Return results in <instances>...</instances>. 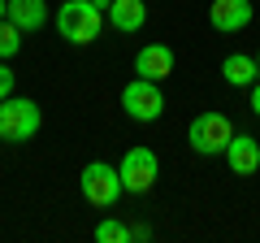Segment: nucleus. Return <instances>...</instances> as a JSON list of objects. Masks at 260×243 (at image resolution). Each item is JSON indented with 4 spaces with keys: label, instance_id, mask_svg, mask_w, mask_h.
<instances>
[{
    "label": "nucleus",
    "instance_id": "obj_8",
    "mask_svg": "<svg viewBox=\"0 0 260 243\" xmlns=\"http://www.w3.org/2000/svg\"><path fill=\"white\" fill-rule=\"evenodd\" d=\"M135 74H139V78H152V83L169 78V74H174V48H169V44H148V48H139V56H135Z\"/></svg>",
    "mask_w": 260,
    "mask_h": 243
},
{
    "label": "nucleus",
    "instance_id": "obj_9",
    "mask_svg": "<svg viewBox=\"0 0 260 243\" xmlns=\"http://www.w3.org/2000/svg\"><path fill=\"white\" fill-rule=\"evenodd\" d=\"M225 165L234 169V174H256L260 169V139H251V135H234L230 148H225Z\"/></svg>",
    "mask_w": 260,
    "mask_h": 243
},
{
    "label": "nucleus",
    "instance_id": "obj_4",
    "mask_svg": "<svg viewBox=\"0 0 260 243\" xmlns=\"http://www.w3.org/2000/svg\"><path fill=\"white\" fill-rule=\"evenodd\" d=\"M78 191H83L87 204L95 208H113L121 200V174L113 165H104V161H91V165H83V174H78Z\"/></svg>",
    "mask_w": 260,
    "mask_h": 243
},
{
    "label": "nucleus",
    "instance_id": "obj_14",
    "mask_svg": "<svg viewBox=\"0 0 260 243\" xmlns=\"http://www.w3.org/2000/svg\"><path fill=\"white\" fill-rule=\"evenodd\" d=\"M95 239L100 243H130V226H121L117 217H109V222L95 226Z\"/></svg>",
    "mask_w": 260,
    "mask_h": 243
},
{
    "label": "nucleus",
    "instance_id": "obj_12",
    "mask_svg": "<svg viewBox=\"0 0 260 243\" xmlns=\"http://www.w3.org/2000/svg\"><path fill=\"white\" fill-rule=\"evenodd\" d=\"M221 78L230 87H251L260 78V70H256V61H251V56H243V52H230L221 61Z\"/></svg>",
    "mask_w": 260,
    "mask_h": 243
},
{
    "label": "nucleus",
    "instance_id": "obj_6",
    "mask_svg": "<svg viewBox=\"0 0 260 243\" xmlns=\"http://www.w3.org/2000/svg\"><path fill=\"white\" fill-rule=\"evenodd\" d=\"M121 109H126V117H135V122H160V113H165L160 83H152V78L126 83L121 87Z\"/></svg>",
    "mask_w": 260,
    "mask_h": 243
},
{
    "label": "nucleus",
    "instance_id": "obj_1",
    "mask_svg": "<svg viewBox=\"0 0 260 243\" xmlns=\"http://www.w3.org/2000/svg\"><path fill=\"white\" fill-rule=\"evenodd\" d=\"M56 31H61V39H70V44H95L104 31V9L100 5H91V0H65L61 9H56Z\"/></svg>",
    "mask_w": 260,
    "mask_h": 243
},
{
    "label": "nucleus",
    "instance_id": "obj_18",
    "mask_svg": "<svg viewBox=\"0 0 260 243\" xmlns=\"http://www.w3.org/2000/svg\"><path fill=\"white\" fill-rule=\"evenodd\" d=\"M9 18V0H0V22Z\"/></svg>",
    "mask_w": 260,
    "mask_h": 243
},
{
    "label": "nucleus",
    "instance_id": "obj_2",
    "mask_svg": "<svg viewBox=\"0 0 260 243\" xmlns=\"http://www.w3.org/2000/svg\"><path fill=\"white\" fill-rule=\"evenodd\" d=\"M39 126H44V113H39L35 100H26V96H9V100H0V139H5V143L35 139Z\"/></svg>",
    "mask_w": 260,
    "mask_h": 243
},
{
    "label": "nucleus",
    "instance_id": "obj_10",
    "mask_svg": "<svg viewBox=\"0 0 260 243\" xmlns=\"http://www.w3.org/2000/svg\"><path fill=\"white\" fill-rule=\"evenodd\" d=\"M104 18L113 22V31L135 35V31H143V22H148V5H143V0H113L109 9H104Z\"/></svg>",
    "mask_w": 260,
    "mask_h": 243
},
{
    "label": "nucleus",
    "instance_id": "obj_7",
    "mask_svg": "<svg viewBox=\"0 0 260 243\" xmlns=\"http://www.w3.org/2000/svg\"><path fill=\"white\" fill-rule=\"evenodd\" d=\"M251 0H213L208 5V22H213V31H221V35H234V31H243L251 22Z\"/></svg>",
    "mask_w": 260,
    "mask_h": 243
},
{
    "label": "nucleus",
    "instance_id": "obj_5",
    "mask_svg": "<svg viewBox=\"0 0 260 243\" xmlns=\"http://www.w3.org/2000/svg\"><path fill=\"white\" fill-rule=\"evenodd\" d=\"M117 174H121V187H126L130 196H148V191L156 187L160 161H156V152H152V148H126Z\"/></svg>",
    "mask_w": 260,
    "mask_h": 243
},
{
    "label": "nucleus",
    "instance_id": "obj_3",
    "mask_svg": "<svg viewBox=\"0 0 260 243\" xmlns=\"http://www.w3.org/2000/svg\"><path fill=\"white\" fill-rule=\"evenodd\" d=\"M230 139H234V126H230L225 113H200V117L186 126V143H191L200 157H217V152L225 157Z\"/></svg>",
    "mask_w": 260,
    "mask_h": 243
},
{
    "label": "nucleus",
    "instance_id": "obj_11",
    "mask_svg": "<svg viewBox=\"0 0 260 243\" xmlns=\"http://www.w3.org/2000/svg\"><path fill=\"white\" fill-rule=\"evenodd\" d=\"M9 22L22 31H39L48 22V5L44 0H9Z\"/></svg>",
    "mask_w": 260,
    "mask_h": 243
},
{
    "label": "nucleus",
    "instance_id": "obj_20",
    "mask_svg": "<svg viewBox=\"0 0 260 243\" xmlns=\"http://www.w3.org/2000/svg\"><path fill=\"white\" fill-rule=\"evenodd\" d=\"M256 70H260V52H256Z\"/></svg>",
    "mask_w": 260,
    "mask_h": 243
},
{
    "label": "nucleus",
    "instance_id": "obj_16",
    "mask_svg": "<svg viewBox=\"0 0 260 243\" xmlns=\"http://www.w3.org/2000/svg\"><path fill=\"white\" fill-rule=\"evenodd\" d=\"M148 234H152L148 226H130V243H143V239H148Z\"/></svg>",
    "mask_w": 260,
    "mask_h": 243
},
{
    "label": "nucleus",
    "instance_id": "obj_13",
    "mask_svg": "<svg viewBox=\"0 0 260 243\" xmlns=\"http://www.w3.org/2000/svg\"><path fill=\"white\" fill-rule=\"evenodd\" d=\"M22 35H26V31H22V26H13L9 18L0 22V61L18 56V48H22Z\"/></svg>",
    "mask_w": 260,
    "mask_h": 243
},
{
    "label": "nucleus",
    "instance_id": "obj_15",
    "mask_svg": "<svg viewBox=\"0 0 260 243\" xmlns=\"http://www.w3.org/2000/svg\"><path fill=\"white\" fill-rule=\"evenodd\" d=\"M13 78H18V74L0 61V100H9V96H13Z\"/></svg>",
    "mask_w": 260,
    "mask_h": 243
},
{
    "label": "nucleus",
    "instance_id": "obj_19",
    "mask_svg": "<svg viewBox=\"0 0 260 243\" xmlns=\"http://www.w3.org/2000/svg\"><path fill=\"white\" fill-rule=\"evenodd\" d=\"M91 5H100V9H109V5H113V0H91Z\"/></svg>",
    "mask_w": 260,
    "mask_h": 243
},
{
    "label": "nucleus",
    "instance_id": "obj_17",
    "mask_svg": "<svg viewBox=\"0 0 260 243\" xmlns=\"http://www.w3.org/2000/svg\"><path fill=\"white\" fill-rule=\"evenodd\" d=\"M251 113H256V117H260V78H256V83H251Z\"/></svg>",
    "mask_w": 260,
    "mask_h": 243
}]
</instances>
